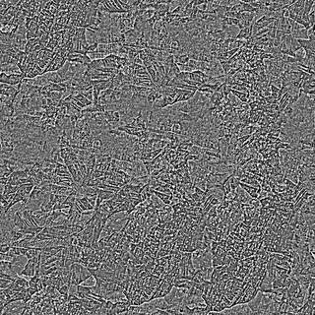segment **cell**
Segmentation results:
<instances>
[{
	"label": "cell",
	"mask_w": 315,
	"mask_h": 315,
	"mask_svg": "<svg viewBox=\"0 0 315 315\" xmlns=\"http://www.w3.org/2000/svg\"><path fill=\"white\" fill-rule=\"evenodd\" d=\"M43 247H38V246L31 247V248H29V250H28V252L26 253L25 256H26L27 259L29 260V259H32V258H34V257L38 256L40 252H43Z\"/></svg>",
	"instance_id": "obj_1"
},
{
	"label": "cell",
	"mask_w": 315,
	"mask_h": 315,
	"mask_svg": "<svg viewBox=\"0 0 315 315\" xmlns=\"http://www.w3.org/2000/svg\"><path fill=\"white\" fill-rule=\"evenodd\" d=\"M115 195L114 192L110 191V190H106V189H99V197L103 201H106L111 199L113 196Z\"/></svg>",
	"instance_id": "obj_2"
},
{
	"label": "cell",
	"mask_w": 315,
	"mask_h": 315,
	"mask_svg": "<svg viewBox=\"0 0 315 315\" xmlns=\"http://www.w3.org/2000/svg\"><path fill=\"white\" fill-rule=\"evenodd\" d=\"M171 132L173 134L177 135V136H181V134L183 133V125L180 121L175 120L172 123V128H171Z\"/></svg>",
	"instance_id": "obj_3"
},
{
	"label": "cell",
	"mask_w": 315,
	"mask_h": 315,
	"mask_svg": "<svg viewBox=\"0 0 315 315\" xmlns=\"http://www.w3.org/2000/svg\"><path fill=\"white\" fill-rule=\"evenodd\" d=\"M170 48H172L173 50H175L176 52H178L181 49V41H180V40H178V38H172L171 43H170Z\"/></svg>",
	"instance_id": "obj_4"
},
{
	"label": "cell",
	"mask_w": 315,
	"mask_h": 315,
	"mask_svg": "<svg viewBox=\"0 0 315 315\" xmlns=\"http://www.w3.org/2000/svg\"><path fill=\"white\" fill-rule=\"evenodd\" d=\"M315 0H304V14L308 15L309 12L311 11L312 8L314 7Z\"/></svg>",
	"instance_id": "obj_5"
},
{
	"label": "cell",
	"mask_w": 315,
	"mask_h": 315,
	"mask_svg": "<svg viewBox=\"0 0 315 315\" xmlns=\"http://www.w3.org/2000/svg\"><path fill=\"white\" fill-rule=\"evenodd\" d=\"M300 48H300L299 43H297V38H292V41H291V45H289V49H291V50H292L294 52H297V50H299Z\"/></svg>",
	"instance_id": "obj_6"
},
{
	"label": "cell",
	"mask_w": 315,
	"mask_h": 315,
	"mask_svg": "<svg viewBox=\"0 0 315 315\" xmlns=\"http://www.w3.org/2000/svg\"><path fill=\"white\" fill-rule=\"evenodd\" d=\"M12 283L13 282L10 280H7V279H4V278H0V289H8Z\"/></svg>",
	"instance_id": "obj_7"
},
{
	"label": "cell",
	"mask_w": 315,
	"mask_h": 315,
	"mask_svg": "<svg viewBox=\"0 0 315 315\" xmlns=\"http://www.w3.org/2000/svg\"><path fill=\"white\" fill-rule=\"evenodd\" d=\"M12 248L11 243H1L0 245V253H8Z\"/></svg>",
	"instance_id": "obj_8"
},
{
	"label": "cell",
	"mask_w": 315,
	"mask_h": 315,
	"mask_svg": "<svg viewBox=\"0 0 315 315\" xmlns=\"http://www.w3.org/2000/svg\"><path fill=\"white\" fill-rule=\"evenodd\" d=\"M155 13H156V11L154 9H148L145 11L144 14H143V17H144L145 20H148V19H151L154 17Z\"/></svg>",
	"instance_id": "obj_9"
},
{
	"label": "cell",
	"mask_w": 315,
	"mask_h": 315,
	"mask_svg": "<svg viewBox=\"0 0 315 315\" xmlns=\"http://www.w3.org/2000/svg\"><path fill=\"white\" fill-rule=\"evenodd\" d=\"M69 288H70V286H68V284H63V286L60 287V289H58V292L61 295H68V292H69Z\"/></svg>",
	"instance_id": "obj_10"
},
{
	"label": "cell",
	"mask_w": 315,
	"mask_h": 315,
	"mask_svg": "<svg viewBox=\"0 0 315 315\" xmlns=\"http://www.w3.org/2000/svg\"><path fill=\"white\" fill-rule=\"evenodd\" d=\"M93 91H94V89H93V90H90V91H87V92H84V93H82V94H83V95H84L85 98H87L88 99H89V101H94Z\"/></svg>",
	"instance_id": "obj_11"
},
{
	"label": "cell",
	"mask_w": 315,
	"mask_h": 315,
	"mask_svg": "<svg viewBox=\"0 0 315 315\" xmlns=\"http://www.w3.org/2000/svg\"><path fill=\"white\" fill-rule=\"evenodd\" d=\"M192 21H193V20H192V19L190 18V17H183V18H181L180 20H179V22H180V24L182 25V26H184V25H187V24L191 23Z\"/></svg>",
	"instance_id": "obj_12"
}]
</instances>
